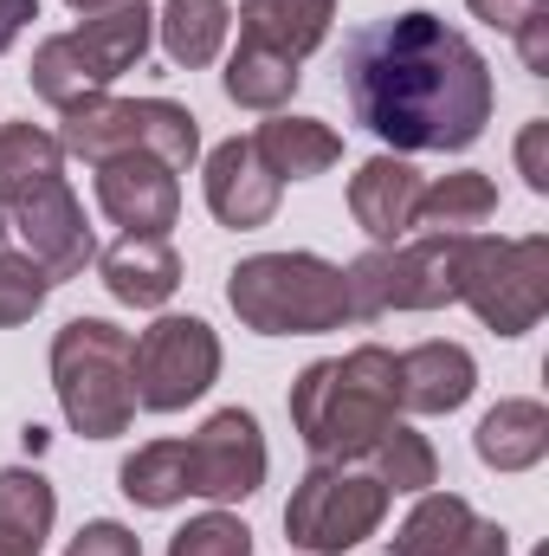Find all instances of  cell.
<instances>
[{"mask_svg":"<svg viewBox=\"0 0 549 556\" xmlns=\"http://www.w3.org/2000/svg\"><path fill=\"white\" fill-rule=\"evenodd\" d=\"M343 98L388 155H459L491 124V65L485 52L446 26L439 13H395L369 20L343 39Z\"/></svg>","mask_w":549,"mask_h":556,"instance_id":"obj_1","label":"cell"},{"mask_svg":"<svg viewBox=\"0 0 549 556\" xmlns=\"http://www.w3.org/2000/svg\"><path fill=\"white\" fill-rule=\"evenodd\" d=\"M395 420H401L395 356L382 343L323 356L291 382V427L310 446V459H362Z\"/></svg>","mask_w":549,"mask_h":556,"instance_id":"obj_2","label":"cell"},{"mask_svg":"<svg viewBox=\"0 0 549 556\" xmlns=\"http://www.w3.org/2000/svg\"><path fill=\"white\" fill-rule=\"evenodd\" d=\"M227 304L259 337H323L356 324L343 266L317 253H253L227 273Z\"/></svg>","mask_w":549,"mask_h":556,"instance_id":"obj_3","label":"cell"},{"mask_svg":"<svg viewBox=\"0 0 549 556\" xmlns=\"http://www.w3.org/2000/svg\"><path fill=\"white\" fill-rule=\"evenodd\" d=\"M137 337L111 317H72L52 337V395L65 427L85 440H117L137 420V376H130Z\"/></svg>","mask_w":549,"mask_h":556,"instance_id":"obj_4","label":"cell"},{"mask_svg":"<svg viewBox=\"0 0 549 556\" xmlns=\"http://www.w3.org/2000/svg\"><path fill=\"white\" fill-rule=\"evenodd\" d=\"M149 39H155V13H149L142 0L111 7V13H91V20L72 26V33L39 39L33 72H26V78H33V98H46L52 111L78 104V98H98V91L117 85L130 65H142Z\"/></svg>","mask_w":549,"mask_h":556,"instance_id":"obj_5","label":"cell"},{"mask_svg":"<svg viewBox=\"0 0 549 556\" xmlns=\"http://www.w3.org/2000/svg\"><path fill=\"white\" fill-rule=\"evenodd\" d=\"M59 149L78 155V162H111V155H162L175 175L201 155V124L188 104L175 98H78L59 111Z\"/></svg>","mask_w":549,"mask_h":556,"instance_id":"obj_6","label":"cell"},{"mask_svg":"<svg viewBox=\"0 0 549 556\" xmlns=\"http://www.w3.org/2000/svg\"><path fill=\"white\" fill-rule=\"evenodd\" d=\"M452 304H472V317L498 337L537 330L549 311V240H491L465 233L459 266H452Z\"/></svg>","mask_w":549,"mask_h":556,"instance_id":"obj_7","label":"cell"},{"mask_svg":"<svg viewBox=\"0 0 549 556\" xmlns=\"http://www.w3.org/2000/svg\"><path fill=\"white\" fill-rule=\"evenodd\" d=\"M388 485L362 466V459H317L284 505V538L304 556H343L369 544L388 518Z\"/></svg>","mask_w":549,"mask_h":556,"instance_id":"obj_8","label":"cell"},{"mask_svg":"<svg viewBox=\"0 0 549 556\" xmlns=\"http://www.w3.org/2000/svg\"><path fill=\"white\" fill-rule=\"evenodd\" d=\"M452 266H459V240H446V233H420V240H395V247L362 253L356 266H343L356 324H375L388 311L452 304Z\"/></svg>","mask_w":549,"mask_h":556,"instance_id":"obj_9","label":"cell"},{"mask_svg":"<svg viewBox=\"0 0 549 556\" xmlns=\"http://www.w3.org/2000/svg\"><path fill=\"white\" fill-rule=\"evenodd\" d=\"M130 376H137V408L181 415L188 402H201L220 382V337H214V324L207 317H155L137 337Z\"/></svg>","mask_w":549,"mask_h":556,"instance_id":"obj_10","label":"cell"},{"mask_svg":"<svg viewBox=\"0 0 549 556\" xmlns=\"http://www.w3.org/2000/svg\"><path fill=\"white\" fill-rule=\"evenodd\" d=\"M181 453V485L188 498H214V505H240L266 485V433L246 408H220L207 415L201 433L175 440Z\"/></svg>","mask_w":549,"mask_h":556,"instance_id":"obj_11","label":"cell"},{"mask_svg":"<svg viewBox=\"0 0 549 556\" xmlns=\"http://www.w3.org/2000/svg\"><path fill=\"white\" fill-rule=\"evenodd\" d=\"M0 240L20 247L52 285L78 278L98 260V240H91V227H85V207H78L72 181H52V188H39V194H26V201H7V207H0Z\"/></svg>","mask_w":549,"mask_h":556,"instance_id":"obj_12","label":"cell"},{"mask_svg":"<svg viewBox=\"0 0 549 556\" xmlns=\"http://www.w3.org/2000/svg\"><path fill=\"white\" fill-rule=\"evenodd\" d=\"M98 207L124 233H168L181 220V181L162 155L130 149V155L98 162Z\"/></svg>","mask_w":549,"mask_h":556,"instance_id":"obj_13","label":"cell"},{"mask_svg":"<svg viewBox=\"0 0 549 556\" xmlns=\"http://www.w3.org/2000/svg\"><path fill=\"white\" fill-rule=\"evenodd\" d=\"M388 556H511V538L505 525L478 518L459 492H420Z\"/></svg>","mask_w":549,"mask_h":556,"instance_id":"obj_14","label":"cell"},{"mask_svg":"<svg viewBox=\"0 0 549 556\" xmlns=\"http://www.w3.org/2000/svg\"><path fill=\"white\" fill-rule=\"evenodd\" d=\"M201 181H207L214 220L233 227V233L266 227L278 214V194H284V181L266 168V155L253 149V137H227L220 149H207V175H201Z\"/></svg>","mask_w":549,"mask_h":556,"instance_id":"obj_15","label":"cell"},{"mask_svg":"<svg viewBox=\"0 0 549 556\" xmlns=\"http://www.w3.org/2000/svg\"><path fill=\"white\" fill-rule=\"evenodd\" d=\"M420 168L408 155H369L356 175H349V214L356 227L375 240V247H395L413 233V201H420Z\"/></svg>","mask_w":549,"mask_h":556,"instance_id":"obj_16","label":"cell"},{"mask_svg":"<svg viewBox=\"0 0 549 556\" xmlns=\"http://www.w3.org/2000/svg\"><path fill=\"white\" fill-rule=\"evenodd\" d=\"M478 389V363L465 343H413L408 356H395V402L408 415H452L465 408Z\"/></svg>","mask_w":549,"mask_h":556,"instance_id":"obj_17","label":"cell"},{"mask_svg":"<svg viewBox=\"0 0 549 556\" xmlns=\"http://www.w3.org/2000/svg\"><path fill=\"white\" fill-rule=\"evenodd\" d=\"M98 278L117 304L130 311H162L181 291V253L168 247V233H124L117 247L98 253Z\"/></svg>","mask_w":549,"mask_h":556,"instance_id":"obj_18","label":"cell"},{"mask_svg":"<svg viewBox=\"0 0 549 556\" xmlns=\"http://www.w3.org/2000/svg\"><path fill=\"white\" fill-rule=\"evenodd\" d=\"M330 20H336V0H240V39L291 65H304L330 39Z\"/></svg>","mask_w":549,"mask_h":556,"instance_id":"obj_19","label":"cell"},{"mask_svg":"<svg viewBox=\"0 0 549 556\" xmlns=\"http://www.w3.org/2000/svg\"><path fill=\"white\" fill-rule=\"evenodd\" d=\"M253 149L266 155L278 181H310V175H330L343 162V137L317 117H291V111H272L259 130H253Z\"/></svg>","mask_w":549,"mask_h":556,"instance_id":"obj_20","label":"cell"},{"mask_svg":"<svg viewBox=\"0 0 549 556\" xmlns=\"http://www.w3.org/2000/svg\"><path fill=\"white\" fill-rule=\"evenodd\" d=\"M472 446H478V459L491 472H531V466H544V453H549V408L531 402V395L498 402L491 415L478 420Z\"/></svg>","mask_w":549,"mask_h":556,"instance_id":"obj_21","label":"cell"},{"mask_svg":"<svg viewBox=\"0 0 549 556\" xmlns=\"http://www.w3.org/2000/svg\"><path fill=\"white\" fill-rule=\"evenodd\" d=\"M491 214H498V188H491V175H478V168L439 175V181H426L420 201H413V227H420V233H446V240H465V233L491 227Z\"/></svg>","mask_w":549,"mask_h":556,"instance_id":"obj_22","label":"cell"},{"mask_svg":"<svg viewBox=\"0 0 549 556\" xmlns=\"http://www.w3.org/2000/svg\"><path fill=\"white\" fill-rule=\"evenodd\" d=\"M155 33H162L168 65L201 72V65L220 59V46H227V33H233V7H227V0H162Z\"/></svg>","mask_w":549,"mask_h":556,"instance_id":"obj_23","label":"cell"},{"mask_svg":"<svg viewBox=\"0 0 549 556\" xmlns=\"http://www.w3.org/2000/svg\"><path fill=\"white\" fill-rule=\"evenodd\" d=\"M220 85H227V98L240 104V111H284L291 98H297V85H304V72L291 65V59H278L266 46H253V39H240L233 46V59H227V72H220Z\"/></svg>","mask_w":549,"mask_h":556,"instance_id":"obj_24","label":"cell"},{"mask_svg":"<svg viewBox=\"0 0 549 556\" xmlns=\"http://www.w3.org/2000/svg\"><path fill=\"white\" fill-rule=\"evenodd\" d=\"M52 181H65V149H59V137L39 130V124H7L0 130V207L39 194Z\"/></svg>","mask_w":549,"mask_h":556,"instance_id":"obj_25","label":"cell"},{"mask_svg":"<svg viewBox=\"0 0 549 556\" xmlns=\"http://www.w3.org/2000/svg\"><path fill=\"white\" fill-rule=\"evenodd\" d=\"M52 518H59V498H52L46 472H33V466H7V472H0V538L39 551V544L52 538Z\"/></svg>","mask_w":549,"mask_h":556,"instance_id":"obj_26","label":"cell"},{"mask_svg":"<svg viewBox=\"0 0 549 556\" xmlns=\"http://www.w3.org/2000/svg\"><path fill=\"white\" fill-rule=\"evenodd\" d=\"M362 466H369L388 492H413V498L439 485V453L426 446V433H413L408 420H395V427L362 453Z\"/></svg>","mask_w":549,"mask_h":556,"instance_id":"obj_27","label":"cell"},{"mask_svg":"<svg viewBox=\"0 0 549 556\" xmlns=\"http://www.w3.org/2000/svg\"><path fill=\"white\" fill-rule=\"evenodd\" d=\"M46 298H52V278L39 273L20 247H7V240H0V330L33 324Z\"/></svg>","mask_w":549,"mask_h":556,"instance_id":"obj_28","label":"cell"},{"mask_svg":"<svg viewBox=\"0 0 549 556\" xmlns=\"http://www.w3.org/2000/svg\"><path fill=\"white\" fill-rule=\"evenodd\" d=\"M168 556H253V531L233 511H207L168 538Z\"/></svg>","mask_w":549,"mask_h":556,"instance_id":"obj_29","label":"cell"},{"mask_svg":"<svg viewBox=\"0 0 549 556\" xmlns=\"http://www.w3.org/2000/svg\"><path fill=\"white\" fill-rule=\"evenodd\" d=\"M65 556H142V544H137L130 525H117V518H91V525L65 544Z\"/></svg>","mask_w":549,"mask_h":556,"instance_id":"obj_30","label":"cell"},{"mask_svg":"<svg viewBox=\"0 0 549 556\" xmlns=\"http://www.w3.org/2000/svg\"><path fill=\"white\" fill-rule=\"evenodd\" d=\"M518 168H524V181H531V194H549V124H524V137H518Z\"/></svg>","mask_w":549,"mask_h":556,"instance_id":"obj_31","label":"cell"},{"mask_svg":"<svg viewBox=\"0 0 549 556\" xmlns=\"http://www.w3.org/2000/svg\"><path fill=\"white\" fill-rule=\"evenodd\" d=\"M511 39H518V52H524V72H531V78H549V7H537Z\"/></svg>","mask_w":549,"mask_h":556,"instance_id":"obj_32","label":"cell"},{"mask_svg":"<svg viewBox=\"0 0 549 556\" xmlns=\"http://www.w3.org/2000/svg\"><path fill=\"white\" fill-rule=\"evenodd\" d=\"M465 7H472L485 26H498V33H518V26H524L537 7H549V0H465Z\"/></svg>","mask_w":549,"mask_h":556,"instance_id":"obj_33","label":"cell"},{"mask_svg":"<svg viewBox=\"0 0 549 556\" xmlns=\"http://www.w3.org/2000/svg\"><path fill=\"white\" fill-rule=\"evenodd\" d=\"M26 20H39V0H0V52L26 33Z\"/></svg>","mask_w":549,"mask_h":556,"instance_id":"obj_34","label":"cell"},{"mask_svg":"<svg viewBox=\"0 0 549 556\" xmlns=\"http://www.w3.org/2000/svg\"><path fill=\"white\" fill-rule=\"evenodd\" d=\"M65 7H72V13H85V20H91V13H111V7H130V0H65Z\"/></svg>","mask_w":549,"mask_h":556,"instance_id":"obj_35","label":"cell"},{"mask_svg":"<svg viewBox=\"0 0 549 556\" xmlns=\"http://www.w3.org/2000/svg\"><path fill=\"white\" fill-rule=\"evenodd\" d=\"M0 556H39V551H26V544H13V538H0Z\"/></svg>","mask_w":549,"mask_h":556,"instance_id":"obj_36","label":"cell"}]
</instances>
